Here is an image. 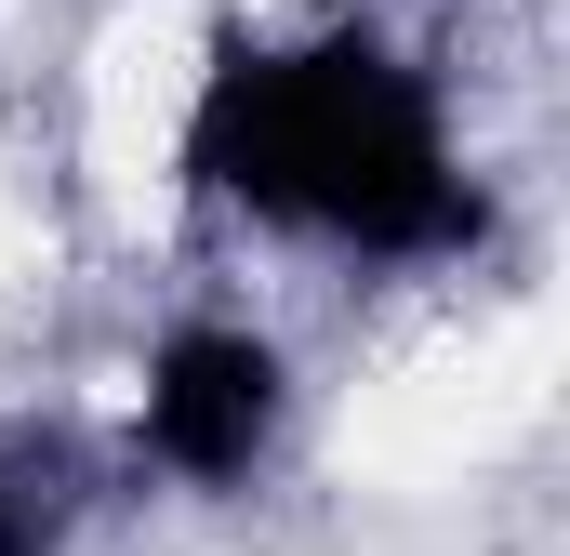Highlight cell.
Instances as JSON below:
<instances>
[{
  "label": "cell",
  "mask_w": 570,
  "mask_h": 556,
  "mask_svg": "<svg viewBox=\"0 0 570 556\" xmlns=\"http://www.w3.org/2000/svg\"><path fill=\"white\" fill-rule=\"evenodd\" d=\"M94 517V464L67 437H0V556H67Z\"/></svg>",
  "instance_id": "cell-3"
},
{
  "label": "cell",
  "mask_w": 570,
  "mask_h": 556,
  "mask_svg": "<svg viewBox=\"0 0 570 556\" xmlns=\"http://www.w3.org/2000/svg\"><path fill=\"white\" fill-rule=\"evenodd\" d=\"M186 186L266 239L345 252V266H451L478 252V186L438 80L385 27H305L213 53L186 107Z\"/></svg>",
  "instance_id": "cell-1"
},
{
  "label": "cell",
  "mask_w": 570,
  "mask_h": 556,
  "mask_svg": "<svg viewBox=\"0 0 570 556\" xmlns=\"http://www.w3.org/2000/svg\"><path fill=\"white\" fill-rule=\"evenodd\" d=\"M279 437H292L279 331H253V318H173L146 345V371H134V464L146 477L226 504V490H253L279 464Z\"/></svg>",
  "instance_id": "cell-2"
}]
</instances>
